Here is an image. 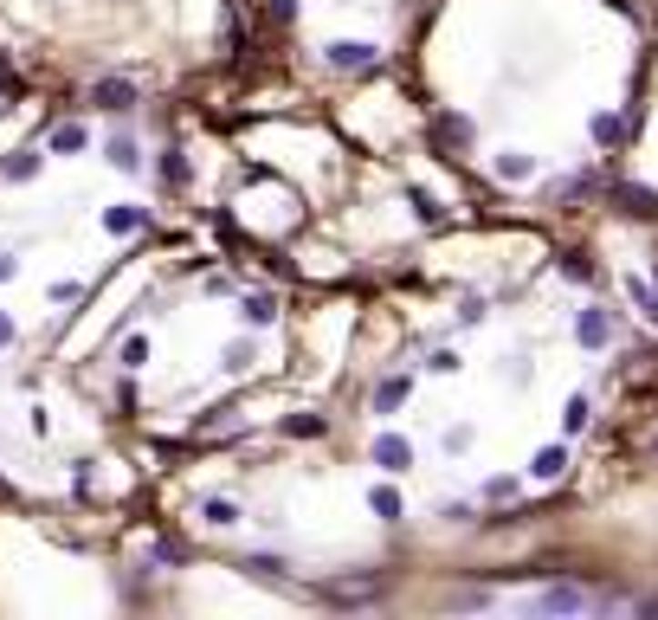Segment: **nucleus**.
<instances>
[{
    "instance_id": "obj_1",
    "label": "nucleus",
    "mask_w": 658,
    "mask_h": 620,
    "mask_svg": "<svg viewBox=\"0 0 658 620\" xmlns=\"http://www.w3.org/2000/svg\"><path fill=\"white\" fill-rule=\"evenodd\" d=\"M329 65H336V72H369V65H375V46H361V39H336V46H329Z\"/></svg>"
},
{
    "instance_id": "obj_2",
    "label": "nucleus",
    "mask_w": 658,
    "mask_h": 620,
    "mask_svg": "<svg viewBox=\"0 0 658 620\" xmlns=\"http://www.w3.org/2000/svg\"><path fill=\"white\" fill-rule=\"evenodd\" d=\"M613 200L626 207V214H639V220H658V188H639V181H626V188H613Z\"/></svg>"
},
{
    "instance_id": "obj_3",
    "label": "nucleus",
    "mask_w": 658,
    "mask_h": 620,
    "mask_svg": "<svg viewBox=\"0 0 658 620\" xmlns=\"http://www.w3.org/2000/svg\"><path fill=\"white\" fill-rule=\"evenodd\" d=\"M407 459H413V446H407L400 433H381V440H375V465H381V472H407Z\"/></svg>"
},
{
    "instance_id": "obj_4",
    "label": "nucleus",
    "mask_w": 658,
    "mask_h": 620,
    "mask_svg": "<svg viewBox=\"0 0 658 620\" xmlns=\"http://www.w3.org/2000/svg\"><path fill=\"white\" fill-rule=\"evenodd\" d=\"M562 472H568V452H562V446H549V452L530 459V478H536V485H555Z\"/></svg>"
},
{
    "instance_id": "obj_5",
    "label": "nucleus",
    "mask_w": 658,
    "mask_h": 620,
    "mask_svg": "<svg viewBox=\"0 0 658 620\" xmlns=\"http://www.w3.org/2000/svg\"><path fill=\"white\" fill-rule=\"evenodd\" d=\"M536 607H549V614H581V607H594V595H581V588H549Z\"/></svg>"
},
{
    "instance_id": "obj_6",
    "label": "nucleus",
    "mask_w": 658,
    "mask_h": 620,
    "mask_svg": "<svg viewBox=\"0 0 658 620\" xmlns=\"http://www.w3.org/2000/svg\"><path fill=\"white\" fill-rule=\"evenodd\" d=\"M574 336H581V342H588V350H601V342L613 336V323H607L601 310H581V317H574Z\"/></svg>"
},
{
    "instance_id": "obj_7",
    "label": "nucleus",
    "mask_w": 658,
    "mask_h": 620,
    "mask_svg": "<svg viewBox=\"0 0 658 620\" xmlns=\"http://www.w3.org/2000/svg\"><path fill=\"white\" fill-rule=\"evenodd\" d=\"M369 511H375L381 523H400V492H394V485H375V492H369Z\"/></svg>"
},
{
    "instance_id": "obj_8",
    "label": "nucleus",
    "mask_w": 658,
    "mask_h": 620,
    "mask_svg": "<svg viewBox=\"0 0 658 620\" xmlns=\"http://www.w3.org/2000/svg\"><path fill=\"white\" fill-rule=\"evenodd\" d=\"M626 291H633V304H639V317H652V323H658V291H652V285L639 279V271H633V279H626Z\"/></svg>"
},
{
    "instance_id": "obj_9",
    "label": "nucleus",
    "mask_w": 658,
    "mask_h": 620,
    "mask_svg": "<svg viewBox=\"0 0 658 620\" xmlns=\"http://www.w3.org/2000/svg\"><path fill=\"white\" fill-rule=\"evenodd\" d=\"M530 168H536V162H530V156H517V149H503V156H497V175H503V181H530Z\"/></svg>"
},
{
    "instance_id": "obj_10",
    "label": "nucleus",
    "mask_w": 658,
    "mask_h": 620,
    "mask_svg": "<svg viewBox=\"0 0 658 620\" xmlns=\"http://www.w3.org/2000/svg\"><path fill=\"white\" fill-rule=\"evenodd\" d=\"M329 601H375L381 595V582H349V588H323Z\"/></svg>"
},
{
    "instance_id": "obj_11",
    "label": "nucleus",
    "mask_w": 658,
    "mask_h": 620,
    "mask_svg": "<svg viewBox=\"0 0 658 620\" xmlns=\"http://www.w3.org/2000/svg\"><path fill=\"white\" fill-rule=\"evenodd\" d=\"M588 413H594V407H588V394H574V401H568V413H562V427H568V433H581V427H588Z\"/></svg>"
},
{
    "instance_id": "obj_12",
    "label": "nucleus",
    "mask_w": 658,
    "mask_h": 620,
    "mask_svg": "<svg viewBox=\"0 0 658 620\" xmlns=\"http://www.w3.org/2000/svg\"><path fill=\"white\" fill-rule=\"evenodd\" d=\"M400 401H407V375H394V381L375 388V407H400Z\"/></svg>"
},
{
    "instance_id": "obj_13",
    "label": "nucleus",
    "mask_w": 658,
    "mask_h": 620,
    "mask_svg": "<svg viewBox=\"0 0 658 620\" xmlns=\"http://www.w3.org/2000/svg\"><path fill=\"white\" fill-rule=\"evenodd\" d=\"M207 523H239V504H233V498H213V504H207Z\"/></svg>"
},
{
    "instance_id": "obj_14",
    "label": "nucleus",
    "mask_w": 658,
    "mask_h": 620,
    "mask_svg": "<svg viewBox=\"0 0 658 620\" xmlns=\"http://www.w3.org/2000/svg\"><path fill=\"white\" fill-rule=\"evenodd\" d=\"M246 317L265 330V323H278V304H271V298H252V304H246Z\"/></svg>"
},
{
    "instance_id": "obj_15",
    "label": "nucleus",
    "mask_w": 658,
    "mask_h": 620,
    "mask_svg": "<svg viewBox=\"0 0 658 620\" xmlns=\"http://www.w3.org/2000/svg\"><path fill=\"white\" fill-rule=\"evenodd\" d=\"M246 569H252V575H258V582H271V575H284V556H252V563H246Z\"/></svg>"
},
{
    "instance_id": "obj_16",
    "label": "nucleus",
    "mask_w": 658,
    "mask_h": 620,
    "mask_svg": "<svg viewBox=\"0 0 658 620\" xmlns=\"http://www.w3.org/2000/svg\"><path fill=\"white\" fill-rule=\"evenodd\" d=\"M439 136H446V143H465L471 123H465V117H439Z\"/></svg>"
},
{
    "instance_id": "obj_17",
    "label": "nucleus",
    "mask_w": 658,
    "mask_h": 620,
    "mask_svg": "<svg viewBox=\"0 0 658 620\" xmlns=\"http://www.w3.org/2000/svg\"><path fill=\"white\" fill-rule=\"evenodd\" d=\"M110 227H116V233H136V227H142V214H136V207H116Z\"/></svg>"
},
{
    "instance_id": "obj_18",
    "label": "nucleus",
    "mask_w": 658,
    "mask_h": 620,
    "mask_svg": "<svg viewBox=\"0 0 658 620\" xmlns=\"http://www.w3.org/2000/svg\"><path fill=\"white\" fill-rule=\"evenodd\" d=\"M97 97H104V104H110V110H123V104H129V85H104V91H97Z\"/></svg>"
},
{
    "instance_id": "obj_19",
    "label": "nucleus",
    "mask_w": 658,
    "mask_h": 620,
    "mask_svg": "<svg viewBox=\"0 0 658 620\" xmlns=\"http://www.w3.org/2000/svg\"><path fill=\"white\" fill-rule=\"evenodd\" d=\"M271 14L278 20H298V0H271Z\"/></svg>"
},
{
    "instance_id": "obj_20",
    "label": "nucleus",
    "mask_w": 658,
    "mask_h": 620,
    "mask_svg": "<svg viewBox=\"0 0 658 620\" xmlns=\"http://www.w3.org/2000/svg\"><path fill=\"white\" fill-rule=\"evenodd\" d=\"M7 336H14V323H7V317H0V342H7Z\"/></svg>"
}]
</instances>
